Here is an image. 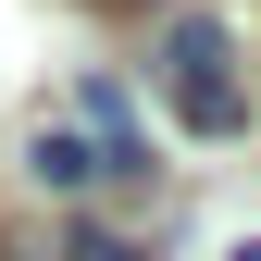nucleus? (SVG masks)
I'll return each mask as SVG.
<instances>
[{"label":"nucleus","instance_id":"obj_1","mask_svg":"<svg viewBox=\"0 0 261 261\" xmlns=\"http://www.w3.org/2000/svg\"><path fill=\"white\" fill-rule=\"evenodd\" d=\"M162 100H174L187 137H237L249 124V75H237V38L212 13H174L162 25Z\"/></svg>","mask_w":261,"mask_h":261},{"label":"nucleus","instance_id":"obj_2","mask_svg":"<svg viewBox=\"0 0 261 261\" xmlns=\"http://www.w3.org/2000/svg\"><path fill=\"white\" fill-rule=\"evenodd\" d=\"M25 162H38V187H87V174H100V149H87L75 124H38V137H25Z\"/></svg>","mask_w":261,"mask_h":261},{"label":"nucleus","instance_id":"obj_3","mask_svg":"<svg viewBox=\"0 0 261 261\" xmlns=\"http://www.w3.org/2000/svg\"><path fill=\"white\" fill-rule=\"evenodd\" d=\"M87 124H100V162H112V174H149V149H137V112H124L112 100V87H87V100H75Z\"/></svg>","mask_w":261,"mask_h":261},{"label":"nucleus","instance_id":"obj_4","mask_svg":"<svg viewBox=\"0 0 261 261\" xmlns=\"http://www.w3.org/2000/svg\"><path fill=\"white\" fill-rule=\"evenodd\" d=\"M75 261H137V249H124V237H75Z\"/></svg>","mask_w":261,"mask_h":261},{"label":"nucleus","instance_id":"obj_5","mask_svg":"<svg viewBox=\"0 0 261 261\" xmlns=\"http://www.w3.org/2000/svg\"><path fill=\"white\" fill-rule=\"evenodd\" d=\"M224 261H261V237H237V249H224Z\"/></svg>","mask_w":261,"mask_h":261}]
</instances>
